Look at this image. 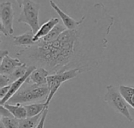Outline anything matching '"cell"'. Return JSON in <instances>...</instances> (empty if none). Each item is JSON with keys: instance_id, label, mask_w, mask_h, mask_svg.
Instances as JSON below:
<instances>
[{"instance_id": "1", "label": "cell", "mask_w": 134, "mask_h": 128, "mask_svg": "<svg viewBox=\"0 0 134 128\" xmlns=\"http://www.w3.org/2000/svg\"><path fill=\"white\" fill-rule=\"evenodd\" d=\"M114 22L115 17L105 6L95 3L77 28L67 29L51 42L40 39L35 45L17 52L16 57L28 66L44 68L50 74L75 68L82 73L90 72L103 61Z\"/></svg>"}, {"instance_id": "2", "label": "cell", "mask_w": 134, "mask_h": 128, "mask_svg": "<svg viewBox=\"0 0 134 128\" xmlns=\"http://www.w3.org/2000/svg\"><path fill=\"white\" fill-rule=\"evenodd\" d=\"M49 94L47 84L38 86L29 83H24L20 89L5 103L10 105L27 104L37 102L40 101H46Z\"/></svg>"}, {"instance_id": "3", "label": "cell", "mask_w": 134, "mask_h": 128, "mask_svg": "<svg viewBox=\"0 0 134 128\" xmlns=\"http://www.w3.org/2000/svg\"><path fill=\"white\" fill-rule=\"evenodd\" d=\"M104 100L116 113L122 115L130 122H133L130 113L129 105L121 94L119 87L108 85L106 87V94H104Z\"/></svg>"}, {"instance_id": "4", "label": "cell", "mask_w": 134, "mask_h": 128, "mask_svg": "<svg viewBox=\"0 0 134 128\" xmlns=\"http://www.w3.org/2000/svg\"><path fill=\"white\" fill-rule=\"evenodd\" d=\"M41 5L39 2H35L34 0H24L21 13L17 20L18 23H24L31 28V31L35 34L38 32L39 24V11Z\"/></svg>"}, {"instance_id": "5", "label": "cell", "mask_w": 134, "mask_h": 128, "mask_svg": "<svg viewBox=\"0 0 134 128\" xmlns=\"http://www.w3.org/2000/svg\"><path fill=\"white\" fill-rule=\"evenodd\" d=\"M81 71L78 68L71 69L60 73L50 74L47 77V86L49 90V94L46 101V104L47 106L49 105L53 98L62 85V83L77 77L79 74H81Z\"/></svg>"}, {"instance_id": "6", "label": "cell", "mask_w": 134, "mask_h": 128, "mask_svg": "<svg viewBox=\"0 0 134 128\" xmlns=\"http://www.w3.org/2000/svg\"><path fill=\"white\" fill-rule=\"evenodd\" d=\"M13 17L14 13L10 2H3L0 4L1 32L5 37L13 34Z\"/></svg>"}, {"instance_id": "7", "label": "cell", "mask_w": 134, "mask_h": 128, "mask_svg": "<svg viewBox=\"0 0 134 128\" xmlns=\"http://www.w3.org/2000/svg\"><path fill=\"white\" fill-rule=\"evenodd\" d=\"M49 4L51 6V7L57 12V13L59 15L60 18L62 20L64 25L67 28V29L68 30H73L77 28L81 24H82L84 22V20H86V14L82 16V17L77 20L74 18H72L71 17H70L69 15H68L67 13H65L57 5V3H55L53 0L49 1Z\"/></svg>"}, {"instance_id": "8", "label": "cell", "mask_w": 134, "mask_h": 128, "mask_svg": "<svg viewBox=\"0 0 134 128\" xmlns=\"http://www.w3.org/2000/svg\"><path fill=\"white\" fill-rule=\"evenodd\" d=\"M35 68H36L35 66H28V69H27V72L24 74V76H23L22 77H20L18 79L15 80L14 82H13L10 84V89H9L8 94L5 96L4 98L1 99V105H5L20 89V87L24 84V83L27 81V79H28V77L30 76V75L32 73V72Z\"/></svg>"}, {"instance_id": "9", "label": "cell", "mask_w": 134, "mask_h": 128, "mask_svg": "<svg viewBox=\"0 0 134 128\" xmlns=\"http://www.w3.org/2000/svg\"><path fill=\"white\" fill-rule=\"evenodd\" d=\"M24 62H22L18 57L13 58L8 55H6L3 59L1 60L0 65V74L2 75H10L12 74L14 70L22 65Z\"/></svg>"}, {"instance_id": "10", "label": "cell", "mask_w": 134, "mask_h": 128, "mask_svg": "<svg viewBox=\"0 0 134 128\" xmlns=\"http://www.w3.org/2000/svg\"><path fill=\"white\" fill-rule=\"evenodd\" d=\"M50 75L49 72L44 68H36L30 75L26 83L43 86L47 84V77Z\"/></svg>"}, {"instance_id": "11", "label": "cell", "mask_w": 134, "mask_h": 128, "mask_svg": "<svg viewBox=\"0 0 134 128\" xmlns=\"http://www.w3.org/2000/svg\"><path fill=\"white\" fill-rule=\"evenodd\" d=\"M35 34L31 31L24 33L20 35H16L13 37V45L16 46H20L27 48L35 45L37 42L34 41Z\"/></svg>"}, {"instance_id": "12", "label": "cell", "mask_w": 134, "mask_h": 128, "mask_svg": "<svg viewBox=\"0 0 134 128\" xmlns=\"http://www.w3.org/2000/svg\"><path fill=\"white\" fill-rule=\"evenodd\" d=\"M60 22V19L57 18V17H52L51 19H49V20H47L46 22H45L44 24H42L38 32L35 34L34 36V41L35 42H37L38 41H39L40 39H43L46 35H47L50 31L57 25Z\"/></svg>"}, {"instance_id": "13", "label": "cell", "mask_w": 134, "mask_h": 128, "mask_svg": "<svg viewBox=\"0 0 134 128\" xmlns=\"http://www.w3.org/2000/svg\"><path fill=\"white\" fill-rule=\"evenodd\" d=\"M13 116L14 118L17 120H22L27 117V110L24 107V105L20 104H15V105H10V104H5L3 105Z\"/></svg>"}, {"instance_id": "14", "label": "cell", "mask_w": 134, "mask_h": 128, "mask_svg": "<svg viewBox=\"0 0 134 128\" xmlns=\"http://www.w3.org/2000/svg\"><path fill=\"white\" fill-rule=\"evenodd\" d=\"M119 88L129 106L134 109V86L121 85Z\"/></svg>"}, {"instance_id": "15", "label": "cell", "mask_w": 134, "mask_h": 128, "mask_svg": "<svg viewBox=\"0 0 134 128\" xmlns=\"http://www.w3.org/2000/svg\"><path fill=\"white\" fill-rule=\"evenodd\" d=\"M24 107L27 110V117H32V116H35L43 113L44 110L49 106L46 105V102H44V103L35 102V103H32L30 105H24Z\"/></svg>"}, {"instance_id": "16", "label": "cell", "mask_w": 134, "mask_h": 128, "mask_svg": "<svg viewBox=\"0 0 134 128\" xmlns=\"http://www.w3.org/2000/svg\"><path fill=\"white\" fill-rule=\"evenodd\" d=\"M42 113H42L35 116L27 117L25 119L19 120L20 128H36L41 118H42Z\"/></svg>"}, {"instance_id": "17", "label": "cell", "mask_w": 134, "mask_h": 128, "mask_svg": "<svg viewBox=\"0 0 134 128\" xmlns=\"http://www.w3.org/2000/svg\"><path fill=\"white\" fill-rule=\"evenodd\" d=\"M67 30V28L64 26V25H62L60 24V23L58 24H57L51 31L50 32L46 35L43 39H42L43 41L45 42H51V41H53L55 39H57L64 31Z\"/></svg>"}, {"instance_id": "18", "label": "cell", "mask_w": 134, "mask_h": 128, "mask_svg": "<svg viewBox=\"0 0 134 128\" xmlns=\"http://www.w3.org/2000/svg\"><path fill=\"white\" fill-rule=\"evenodd\" d=\"M27 69H28V65H27V64L24 63L22 65L17 67V68L14 70V72H13L12 74L8 75V76L10 77L12 82H14L15 80H16V79H18L19 78H20V77H22L23 76H24V74L27 72Z\"/></svg>"}, {"instance_id": "19", "label": "cell", "mask_w": 134, "mask_h": 128, "mask_svg": "<svg viewBox=\"0 0 134 128\" xmlns=\"http://www.w3.org/2000/svg\"><path fill=\"white\" fill-rule=\"evenodd\" d=\"M1 123L5 128H20L19 120L14 117H2Z\"/></svg>"}, {"instance_id": "20", "label": "cell", "mask_w": 134, "mask_h": 128, "mask_svg": "<svg viewBox=\"0 0 134 128\" xmlns=\"http://www.w3.org/2000/svg\"><path fill=\"white\" fill-rule=\"evenodd\" d=\"M12 80L8 75H2L0 74V87H3L12 83Z\"/></svg>"}, {"instance_id": "21", "label": "cell", "mask_w": 134, "mask_h": 128, "mask_svg": "<svg viewBox=\"0 0 134 128\" xmlns=\"http://www.w3.org/2000/svg\"><path fill=\"white\" fill-rule=\"evenodd\" d=\"M49 113V107H47L43 113H42V118L38 124V126L36 127V128H44V126H45V122H46V116H47V114Z\"/></svg>"}, {"instance_id": "22", "label": "cell", "mask_w": 134, "mask_h": 128, "mask_svg": "<svg viewBox=\"0 0 134 128\" xmlns=\"http://www.w3.org/2000/svg\"><path fill=\"white\" fill-rule=\"evenodd\" d=\"M1 116L2 117H13L12 113L4 105H1Z\"/></svg>"}, {"instance_id": "23", "label": "cell", "mask_w": 134, "mask_h": 128, "mask_svg": "<svg viewBox=\"0 0 134 128\" xmlns=\"http://www.w3.org/2000/svg\"><path fill=\"white\" fill-rule=\"evenodd\" d=\"M9 89H10V85H8V86H5V87H3L0 88V97H1V99L5 98V96L8 94Z\"/></svg>"}, {"instance_id": "24", "label": "cell", "mask_w": 134, "mask_h": 128, "mask_svg": "<svg viewBox=\"0 0 134 128\" xmlns=\"http://www.w3.org/2000/svg\"><path fill=\"white\" fill-rule=\"evenodd\" d=\"M8 54H9V51L7 50H0V57H1V60L3 59Z\"/></svg>"}, {"instance_id": "25", "label": "cell", "mask_w": 134, "mask_h": 128, "mask_svg": "<svg viewBox=\"0 0 134 128\" xmlns=\"http://www.w3.org/2000/svg\"><path fill=\"white\" fill-rule=\"evenodd\" d=\"M129 109H130V115H131V116H132V118H133V122H134V109L130 106V107H129Z\"/></svg>"}, {"instance_id": "26", "label": "cell", "mask_w": 134, "mask_h": 128, "mask_svg": "<svg viewBox=\"0 0 134 128\" xmlns=\"http://www.w3.org/2000/svg\"><path fill=\"white\" fill-rule=\"evenodd\" d=\"M16 3H17V5H18L19 8H20V9H21L24 0H16Z\"/></svg>"}, {"instance_id": "27", "label": "cell", "mask_w": 134, "mask_h": 128, "mask_svg": "<svg viewBox=\"0 0 134 128\" xmlns=\"http://www.w3.org/2000/svg\"><path fill=\"white\" fill-rule=\"evenodd\" d=\"M0 128H5V126L3 125V124H2V123H1V124H0Z\"/></svg>"}]
</instances>
